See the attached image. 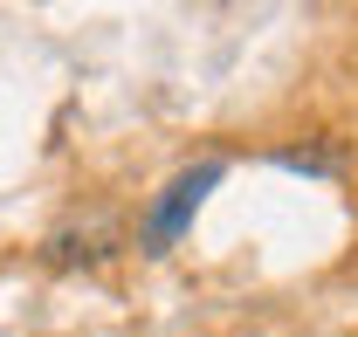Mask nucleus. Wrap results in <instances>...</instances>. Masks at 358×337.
I'll use <instances>...</instances> for the list:
<instances>
[{
	"label": "nucleus",
	"mask_w": 358,
	"mask_h": 337,
	"mask_svg": "<svg viewBox=\"0 0 358 337\" xmlns=\"http://www.w3.org/2000/svg\"><path fill=\"white\" fill-rule=\"evenodd\" d=\"M221 172H227L221 159H200L193 172H179L173 186L159 193V207L145 213V234H138V241H145V254H166V248L179 241V234H186V220L200 213V200H207L214 186H221Z\"/></svg>",
	"instance_id": "obj_1"
}]
</instances>
